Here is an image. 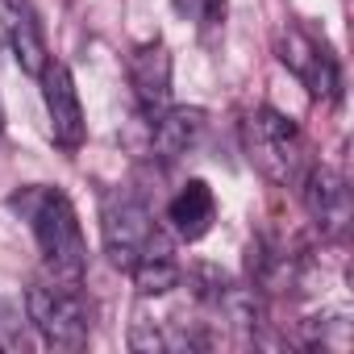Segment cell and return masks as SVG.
<instances>
[{
    "instance_id": "obj_1",
    "label": "cell",
    "mask_w": 354,
    "mask_h": 354,
    "mask_svg": "<svg viewBox=\"0 0 354 354\" xmlns=\"http://www.w3.org/2000/svg\"><path fill=\"white\" fill-rule=\"evenodd\" d=\"M9 209L30 225L46 275L67 279V283H84L88 242H84L80 213H75L71 196L63 188H50V184H26V188L9 192Z\"/></svg>"
},
{
    "instance_id": "obj_2",
    "label": "cell",
    "mask_w": 354,
    "mask_h": 354,
    "mask_svg": "<svg viewBox=\"0 0 354 354\" xmlns=\"http://www.w3.org/2000/svg\"><path fill=\"white\" fill-rule=\"evenodd\" d=\"M80 288L84 283H67L55 275H38L26 288V321L55 350H84L92 337V308Z\"/></svg>"
},
{
    "instance_id": "obj_3",
    "label": "cell",
    "mask_w": 354,
    "mask_h": 354,
    "mask_svg": "<svg viewBox=\"0 0 354 354\" xmlns=\"http://www.w3.org/2000/svg\"><path fill=\"white\" fill-rule=\"evenodd\" d=\"M242 133H246L250 162L267 175V180H275V184H300V175L308 167V158H304L308 146H304L300 125L288 113L263 104V109H254L246 117V129Z\"/></svg>"
},
{
    "instance_id": "obj_4",
    "label": "cell",
    "mask_w": 354,
    "mask_h": 354,
    "mask_svg": "<svg viewBox=\"0 0 354 354\" xmlns=\"http://www.w3.org/2000/svg\"><path fill=\"white\" fill-rule=\"evenodd\" d=\"M100 238H104V254L117 271H129L158 238H167L150 213V205L129 192V188H113L100 196Z\"/></svg>"
},
{
    "instance_id": "obj_5",
    "label": "cell",
    "mask_w": 354,
    "mask_h": 354,
    "mask_svg": "<svg viewBox=\"0 0 354 354\" xmlns=\"http://www.w3.org/2000/svg\"><path fill=\"white\" fill-rule=\"evenodd\" d=\"M279 63L308 88L313 100H337L342 96V67L325 42H317L308 30L288 26L279 34Z\"/></svg>"
},
{
    "instance_id": "obj_6",
    "label": "cell",
    "mask_w": 354,
    "mask_h": 354,
    "mask_svg": "<svg viewBox=\"0 0 354 354\" xmlns=\"http://www.w3.org/2000/svg\"><path fill=\"white\" fill-rule=\"evenodd\" d=\"M300 201L304 213L313 221V230L325 242H342L350 230V188L342 180V171L325 167V162H308L300 175Z\"/></svg>"
},
{
    "instance_id": "obj_7",
    "label": "cell",
    "mask_w": 354,
    "mask_h": 354,
    "mask_svg": "<svg viewBox=\"0 0 354 354\" xmlns=\"http://www.w3.org/2000/svg\"><path fill=\"white\" fill-rule=\"evenodd\" d=\"M42 84V104H46V121H50V142L67 154H75L88 142V121H84V104H80V88L71 80V67L59 63L50 55L46 71L38 75Z\"/></svg>"
},
{
    "instance_id": "obj_8",
    "label": "cell",
    "mask_w": 354,
    "mask_h": 354,
    "mask_svg": "<svg viewBox=\"0 0 354 354\" xmlns=\"http://www.w3.org/2000/svg\"><path fill=\"white\" fill-rule=\"evenodd\" d=\"M171 50L162 38H150L142 46H133L129 63H125V75H129V92H133V104L138 113L146 117V125L171 104Z\"/></svg>"
},
{
    "instance_id": "obj_9",
    "label": "cell",
    "mask_w": 354,
    "mask_h": 354,
    "mask_svg": "<svg viewBox=\"0 0 354 354\" xmlns=\"http://www.w3.org/2000/svg\"><path fill=\"white\" fill-rule=\"evenodd\" d=\"M0 34L9 42V55L13 63L38 80L50 63V46H46V34H42V21L34 13L30 0H0Z\"/></svg>"
},
{
    "instance_id": "obj_10",
    "label": "cell",
    "mask_w": 354,
    "mask_h": 354,
    "mask_svg": "<svg viewBox=\"0 0 354 354\" xmlns=\"http://www.w3.org/2000/svg\"><path fill=\"white\" fill-rule=\"evenodd\" d=\"M209 129V113L196 104H167L154 121H150V154L158 162H175L192 154L205 142Z\"/></svg>"
},
{
    "instance_id": "obj_11",
    "label": "cell",
    "mask_w": 354,
    "mask_h": 354,
    "mask_svg": "<svg viewBox=\"0 0 354 354\" xmlns=\"http://www.w3.org/2000/svg\"><path fill=\"white\" fill-rule=\"evenodd\" d=\"M167 221H171V234L180 242H201L213 221H217V196L205 180H188L180 192L171 196L167 205Z\"/></svg>"
},
{
    "instance_id": "obj_12",
    "label": "cell",
    "mask_w": 354,
    "mask_h": 354,
    "mask_svg": "<svg viewBox=\"0 0 354 354\" xmlns=\"http://www.w3.org/2000/svg\"><path fill=\"white\" fill-rule=\"evenodd\" d=\"M129 279H133V288H138V296H171L175 288L184 283V267L175 263V254H171V238H158L129 271H125Z\"/></svg>"
},
{
    "instance_id": "obj_13",
    "label": "cell",
    "mask_w": 354,
    "mask_h": 354,
    "mask_svg": "<svg viewBox=\"0 0 354 354\" xmlns=\"http://www.w3.org/2000/svg\"><path fill=\"white\" fill-rule=\"evenodd\" d=\"M30 346V333H26V321H21V313L0 296V350L5 354H13V350H26Z\"/></svg>"
},
{
    "instance_id": "obj_14",
    "label": "cell",
    "mask_w": 354,
    "mask_h": 354,
    "mask_svg": "<svg viewBox=\"0 0 354 354\" xmlns=\"http://www.w3.org/2000/svg\"><path fill=\"white\" fill-rule=\"evenodd\" d=\"M0 129H5V100H0Z\"/></svg>"
}]
</instances>
